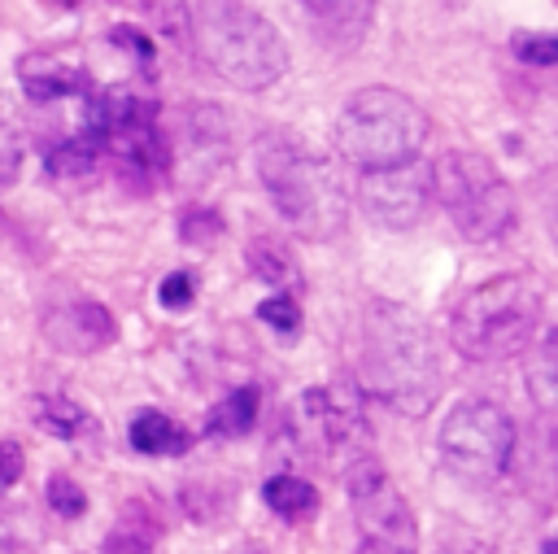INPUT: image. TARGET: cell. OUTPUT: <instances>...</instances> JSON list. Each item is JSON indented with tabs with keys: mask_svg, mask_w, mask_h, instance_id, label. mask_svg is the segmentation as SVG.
I'll return each instance as SVG.
<instances>
[{
	"mask_svg": "<svg viewBox=\"0 0 558 554\" xmlns=\"http://www.w3.org/2000/svg\"><path fill=\"white\" fill-rule=\"evenodd\" d=\"M545 318V288L532 270H501L458 297L449 340L466 362H510L532 349Z\"/></svg>",
	"mask_w": 558,
	"mask_h": 554,
	"instance_id": "cell-1",
	"label": "cell"
},
{
	"mask_svg": "<svg viewBox=\"0 0 558 554\" xmlns=\"http://www.w3.org/2000/svg\"><path fill=\"white\" fill-rule=\"evenodd\" d=\"M187 35L205 65L240 92H262L283 79L288 44L283 35L244 0H192L187 4Z\"/></svg>",
	"mask_w": 558,
	"mask_h": 554,
	"instance_id": "cell-2",
	"label": "cell"
},
{
	"mask_svg": "<svg viewBox=\"0 0 558 554\" xmlns=\"http://www.w3.org/2000/svg\"><path fill=\"white\" fill-rule=\"evenodd\" d=\"M362 375L401 414H423L440 393V366L427 327L405 314V305L379 301L366 310L362 327Z\"/></svg>",
	"mask_w": 558,
	"mask_h": 554,
	"instance_id": "cell-3",
	"label": "cell"
},
{
	"mask_svg": "<svg viewBox=\"0 0 558 554\" xmlns=\"http://www.w3.org/2000/svg\"><path fill=\"white\" fill-rule=\"evenodd\" d=\"M257 179L283 222L310 240H331L340 236L349 218V196L336 183V174L310 157L301 144L288 135H262L257 140Z\"/></svg>",
	"mask_w": 558,
	"mask_h": 554,
	"instance_id": "cell-4",
	"label": "cell"
},
{
	"mask_svg": "<svg viewBox=\"0 0 558 554\" xmlns=\"http://www.w3.org/2000/svg\"><path fill=\"white\" fill-rule=\"evenodd\" d=\"M427 140V113L397 87H362L336 118V148L357 170L414 161Z\"/></svg>",
	"mask_w": 558,
	"mask_h": 554,
	"instance_id": "cell-5",
	"label": "cell"
},
{
	"mask_svg": "<svg viewBox=\"0 0 558 554\" xmlns=\"http://www.w3.org/2000/svg\"><path fill=\"white\" fill-rule=\"evenodd\" d=\"M432 196L445 205L449 222L475 244H493L519 222L514 188L484 153L471 148H449L432 161Z\"/></svg>",
	"mask_w": 558,
	"mask_h": 554,
	"instance_id": "cell-6",
	"label": "cell"
},
{
	"mask_svg": "<svg viewBox=\"0 0 558 554\" xmlns=\"http://www.w3.org/2000/svg\"><path fill=\"white\" fill-rule=\"evenodd\" d=\"M514 458V419L484 397L458 401L440 423V462L471 484L497 480Z\"/></svg>",
	"mask_w": 558,
	"mask_h": 554,
	"instance_id": "cell-7",
	"label": "cell"
},
{
	"mask_svg": "<svg viewBox=\"0 0 558 554\" xmlns=\"http://www.w3.org/2000/svg\"><path fill=\"white\" fill-rule=\"evenodd\" d=\"M344 493L353 506V519L375 554H418V523L397 493L392 475L379 467L371 449L353 454L344 467Z\"/></svg>",
	"mask_w": 558,
	"mask_h": 554,
	"instance_id": "cell-8",
	"label": "cell"
},
{
	"mask_svg": "<svg viewBox=\"0 0 558 554\" xmlns=\"http://www.w3.org/2000/svg\"><path fill=\"white\" fill-rule=\"evenodd\" d=\"M288 436L314 458L340 449V445H366V423L357 410V397L349 388H310L288 410ZM362 454V449H353Z\"/></svg>",
	"mask_w": 558,
	"mask_h": 554,
	"instance_id": "cell-9",
	"label": "cell"
},
{
	"mask_svg": "<svg viewBox=\"0 0 558 554\" xmlns=\"http://www.w3.org/2000/svg\"><path fill=\"white\" fill-rule=\"evenodd\" d=\"M353 201L362 205V214L371 222L405 231L427 214L432 166L414 157V161H401V166H388V170H362L357 188H353Z\"/></svg>",
	"mask_w": 558,
	"mask_h": 554,
	"instance_id": "cell-10",
	"label": "cell"
},
{
	"mask_svg": "<svg viewBox=\"0 0 558 554\" xmlns=\"http://www.w3.org/2000/svg\"><path fill=\"white\" fill-rule=\"evenodd\" d=\"M39 332L57 353H70V358H92L118 340V323L100 301H65L44 314Z\"/></svg>",
	"mask_w": 558,
	"mask_h": 554,
	"instance_id": "cell-11",
	"label": "cell"
},
{
	"mask_svg": "<svg viewBox=\"0 0 558 554\" xmlns=\"http://www.w3.org/2000/svg\"><path fill=\"white\" fill-rule=\"evenodd\" d=\"M144 122H157V105L131 87H105V92L87 96L83 131H92L100 144H105V135L126 131V127H144Z\"/></svg>",
	"mask_w": 558,
	"mask_h": 554,
	"instance_id": "cell-12",
	"label": "cell"
},
{
	"mask_svg": "<svg viewBox=\"0 0 558 554\" xmlns=\"http://www.w3.org/2000/svg\"><path fill=\"white\" fill-rule=\"evenodd\" d=\"M17 79H22L26 100H35V105H48V100L83 96V92H87V74H83V70L65 65V61H52V57H44V52L22 57V61H17Z\"/></svg>",
	"mask_w": 558,
	"mask_h": 554,
	"instance_id": "cell-13",
	"label": "cell"
},
{
	"mask_svg": "<svg viewBox=\"0 0 558 554\" xmlns=\"http://www.w3.org/2000/svg\"><path fill=\"white\" fill-rule=\"evenodd\" d=\"M126 441H131L135 454H148V458H179V454H187V445H192V436H187L166 410H153V406H144V410L131 414Z\"/></svg>",
	"mask_w": 558,
	"mask_h": 554,
	"instance_id": "cell-14",
	"label": "cell"
},
{
	"mask_svg": "<svg viewBox=\"0 0 558 554\" xmlns=\"http://www.w3.org/2000/svg\"><path fill=\"white\" fill-rule=\"evenodd\" d=\"M257 406H262V393H257L253 384L231 388L227 397H218V401L209 406V414H205V436H214V441H235V436H244V432L257 423Z\"/></svg>",
	"mask_w": 558,
	"mask_h": 554,
	"instance_id": "cell-15",
	"label": "cell"
},
{
	"mask_svg": "<svg viewBox=\"0 0 558 554\" xmlns=\"http://www.w3.org/2000/svg\"><path fill=\"white\" fill-rule=\"evenodd\" d=\"M105 157V144L92 131H74L61 144L48 148V174L52 179H87Z\"/></svg>",
	"mask_w": 558,
	"mask_h": 554,
	"instance_id": "cell-16",
	"label": "cell"
},
{
	"mask_svg": "<svg viewBox=\"0 0 558 554\" xmlns=\"http://www.w3.org/2000/svg\"><path fill=\"white\" fill-rule=\"evenodd\" d=\"M244 262H248V270H253L262 284H275L279 292H283L288 279H296V257H292V249H288L283 240H275V236H257V240H248Z\"/></svg>",
	"mask_w": 558,
	"mask_h": 554,
	"instance_id": "cell-17",
	"label": "cell"
},
{
	"mask_svg": "<svg viewBox=\"0 0 558 554\" xmlns=\"http://www.w3.org/2000/svg\"><path fill=\"white\" fill-rule=\"evenodd\" d=\"M262 502L283 519H305L318 506V489L301 475H270L262 484Z\"/></svg>",
	"mask_w": 558,
	"mask_h": 554,
	"instance_id": "cell-18",
	"label": "cell"
},
{
	"mask_svg": "<svg viewBox=\"0 0 558 554\" xmlns=\"http://www.w3.org/2000/svg\"><path fill=\"white\" fill-rule=\"evenodd\" d=\"M35 423H39L44 432L70 441V436H78V432L87 427V410H83L78 401H70V397H39V401H35Z\"/></svg>",
	"mask_w": 558,
	"mask_h": 554,
	"instance_id": "cell-19",
	"label": "cell"
},
{
	"mask_svg": "<svg viewBox=\"0 0 558 554\" xmlns=\"http://www.w3.org/2000/svg\"><path fill=\"white\" fill-rule=\"evenodd\" d=\"M22 157H26V131H22L9 96L0 92V183H13L17 179Z\"/></svg>",
	"mask_w": 558,
	"mask_h": 554,
	"instance_id": "cell-20",
	"label": "cell"
},
{
	"mask_svg": "<svg viewBox=\"0 0 558 554\" xmlns=\"http://www.w3.org/2000/svg\"><path fill=\"white\" fill-rule=\"evenodd\" d=\"M135 9H140V17L157 31V35H166V39H174V44H183L187 39V4L183 0H135Z\"/></svg>",
	"mask_w": 558,
	"mask_h": 554,
	"instance_id": "cell-21",
	"label": "cell"
},
{
	"mask_svg": "<svg viewBox=\"0 0 558 554\" xmlns=\"http://www.w3.org/2000/svg\"><path fill=\"white\" fill-rule=\"evenodd\" d=\"M153 545H157V528L135 523L131 515H122L118 528L100 541V554H153Z\"/></svg>",
	"mask_w": 558,
	"mask_h": 554,
	"instance_id": "cell-22",
	"label": "cell"
},
{
	"mask_svg": "<svg viewBox=\"0 0 558 554\" xmlns=\"http://www.w3.org/2000/svg\"><path fill=\"white\" fill-rule=\"evenodd\" d=\"M179 236L187 244H214V240H222V214L209 205H192L179 214Z\"/></svg>",
	"mask_w": 558,
	"mask_h": 554,
	"instance_id": "cell-23",
	"label": "cell"
},
{
	"mask_svg": "<svg viewBox=\"0 0 558 554\" xmlns=\"http://www.w3.org/2000/svg\"><path fill=\"white\" fill-rule=\"evenodd\" d=\"M257 318L266 327H275L279 336H296L301 332V305L292 292H270L262 305H257Z\"/></svg>",
	"mask_w": 558,
	"mask_h": 554,
	"instance_id": "cell-24",
	"label": "cell"
},
{
	"mask_svg": "<svg viewBox=\"0 0 558 554\" xmlns=\"http://www.w3.org/2000/svg\"><path fill=\"white\" fill-rule=\"evenodd\" d=\"M510 48L523 65H536V70H549L558 61V39L549 31H523V35H514Z\"/></svg>",
	"mask_w": 558,
	"mask_h": 554,
	"instance_id": "cell-25",
	"label": "cell"
},
{
	"mask_svg": "<svg viewBox=\"0 0 558 554\" xmlns=\"http://www.w3.org/2000/svg\"><path fill=\"white\" fill-rule=\"evenodd\" d=\"M48 506H52L61 519H78V515H87V493H83L78 480L52 475V480H48Z\"/></svg>",
	"mask_w": 558,
	"mask_h": 554,
	"instance_id": "cell-26",
	"label": "cell"
},
{
	"mask_svg": "<svg viewBox=\"0 0 558 554\" xmlns=\"http://www.w3.org/2000/svg\"><path fill=\"white\" fill-rule=\"evenodd\" d=\"M157 301H161V310H187L196 301V275L192 270H170L157 284Z\"/></svg>",
	"mask_w": 558,
	"mask_h": 554,
	"instance_id": "cell-27",
	"label": "cell"
},
{
	"mask_svg": "<svg viewBox=\"0 0 558 554\" xmlns=\"http://www.w3.org/2000/svg\"><path fill=\"white\" fill-rule=\"evenodd\" d=\"M109 39H113L122 52H131L144 70H153V61H157V57H153V44H148V35H144L140 26H113V35H109Z\"/></svg>",
	"mask_w": 558,
	"mask_h": 554,
	"instance_id": "cell-28",
	"label": "cell"
},
{
	"mask_svg": "<svg viewBox=\"0 0 558 554\" xmlns=\"http://www.w3.org/2000/svg\"><path fill=\"white\" fill-rule=\"evenodd\" d=\"M26 471V458H22V445L17 441H0V489L17 484Z\"/></svg>",
	"mask_w": 558,
	"mask_h": 554,
	"instance_id": "cell-29",
	"label": "cell"
},
{
	"mask_svg": "<svg viewBox=\"0 0 558 554\" xmlns=\"http://www.w3.org/2000/svg\"><path fill=\"white\" fill-rule=\"evenodd\" d=\"M310 9H314V17H323V22H331V17H344L349 13V0H305Z\"/></svg>",
	"mask_w": 558,
	"mask_h": 554,
	"instance_id": "cell-30",
	"label": "cell"
},
{
	"mask_svg": "<svg viewBox=\"0 0 558 554\" xmlns=\"http://www.w3.org/2000/svg\"><path fill=\"white\" fill-rule=\"evenodd\" d=\"M235 554H266V545H257V541H244Z\"/></svg>",
	"mask_w": 558,
	"mask_h": 554,
	"instance_id": "cell-31",
	"label": "cell"
},
{
	"mask_svg": "<svg viewBox=\"0 0 558 554\" xmlns=\"http://www.w3.org/2000/svg\"><path fill=\"white\" fill-rule=\"evenodd\" d=\"M541 554H558V541H545V545H541Z\"/></svg>",
	"mask_w": 558,
	"mask_h": 554,
	"instance_id": "cell-32",
	"label": "cell"
},
{
	"mask_svg": "<svg viewBox=\"0 0 558 554\" xmlns=\"http://www.w3.org/2000/svg\"><path fill=\"white\" fill-rule=\"evenodd\" d=\"M0 554H13V550H9V541H4V537H0Z\"/></svg>",
	"mask_w": 558,
	"mask_h": 554,
	"instance_id": "cell-33",
	"label": "cell"
}]
</instances>
